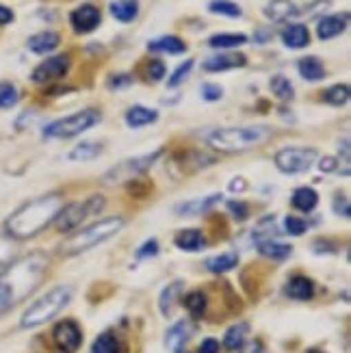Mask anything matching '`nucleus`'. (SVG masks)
<instances>
[{"label":"nucleus","instance_id":"1","mask_svg":"<svg viewBox=\"0 0 351 353\" xmlns=\"http://www.w3.org/2000/svg\"><path fill=\"white\" fill-rule=\"evenodd\" d=\"M50 260L41 252H33L11 263L0 275V316L24 301L41 284Z\"/></svg>","mask_w":351,"mask_h":353},{"label":"nucleus","instance_id":"24","mask_svg":"<svg viewBox=\"0 0 351 353\" xmlns=\"http://www.w3.org/2000/svg\"><path fill=\"white\" fill-rule=\"evenodd\" d=\"M159 119V113L154 109H148V106H132L126 113V124L130 128H143L148 124H154Z\"/></svg>","mask_w":351,"mask_h":353},{"label":"nucleus","instance_id":"25","mask_svg":"<svg viewBox=\"0 0 351 353\" xmlns=\"http://www.w3.org/2000/svg\"><path fill=\"white\" fill-rule=\"evenodd\" d=\"M111 15L117 22L128 24L139 15V3L137 0H115V3H111Z\"/></svg>","mask_w":351,"mask_h":353},{"label":"nucleus","instance_id":"42","mask_svg":"<svg viewBox=\"0 0 351 353\" xmlns=\"http://www.w3.org/2000/svg\"><path fill=\"white\" fill-rule=\"evenodd\" d=\"M15 254V243L9 236H0V267H5L11 263V258Z\"/></svg>","mask_w":351,"mask_h":353},{"label":"nucleus","instance_id":"2","mask_svg":"<svg viewBox=\"0 0 351 353\" xmlns=\"http://www.w3.org/2000/svg\"><path fill=\"white\" fill-rule=\"evenodd\" d=\"M63 206L66 202L61 193H48L37 199H30V202L22 204L18 210L9 214V219L5 221V232L13 241L33 239L57 219L59 210Z\"/></svg>","mask_w":351,"mask_h":353},{"label":"nucleus","instance_id":"45","mask_svg":"<svg viewBox=\"0 0 351 353\" xmlns=\"http://www.w3.org/2000/svg\"><path fill=\"white\" fill-rule=\"evenodd\" d=\"M159 254V243L152 239V241H146L139 250H137V258L143 260V258H154Z\"/></svg>","mask_w":351,"mask_h":353},{"label":"nucleus","instance_id":"37","mask_svg":"<svg viewBox=\"0 0 351 353\" xmlns=\"http://www.w3.org/2000/svg\"><path fill=\"white\" fill-rule=\"evenodd\" d=\"M20 100V91L13 83H0V109H11Z\"/></svg>","mask_w":351,"mask_h":353},{"label":"nucleus","instance_id":"32","mask_svg":"<svg viewBox=\"0 0 351 353\" xmlns=\"http://www.w3.org/2000/svg\"><path fill=\"white\" fill-rule=\"evenodd\" d=\"M91 353H121V343L113 332H104L96 339Z\"/></svg>","mask_w":351,"mask_h":353},{"label":"nucleus","instance_id":"53","mask_svg":"<svg viewBox=\"0 0 351 353\" xmlns=\"http://www.w3.org/2000/svg\"><path fill=\"white\" fill-rule=\"evenodd\" d=\"M308 353H321V351H317V349H312V351H308Z\"/></svg>","mask_w":351,"mask_h":353},{"label":"nucleus","instance_id":"16","mask_svg":"<svg viewBox=\"0 0 351 353\" xmlns=\"http://www.w3.org/2000/svg\"><path fill=\"white\" fill-rule=\"evenodd\" d=\"M59 43H61V35L54 33V30H41V33L28 37L26 41L28 50L35 54H48L59 48Z\"/></svg>","mask_w":351,"mask_h":353},{"label":"nucleus","instance_id":"47","mask_svg":"<svg viewBox=\"0 0 351 353\" xmlns=\"http://www.w3.org/2000/svg\"><path fill=\"white\" fill-rule=\"evenodd\" d=\"M337 167H339V161H337V159H330V157L321 159V163H319V170L325 172V174L337 172Z\"/></svg>","mask_w":351,"mask_h":353},{"label":"nucleus","instance_id":"13","mask_svg":"<svg viewBox=\"0 0 351 353\" xmlns=\"http://www.w3.org/2000/svg\"><path fill=\"white\" fill-rule=\"evenodd\" d=\"M349 26V13L343 11V13H334V15H325V18L319 20V26H317V35L319 39H334L339 37L341 33H345V28Z\"/></svg>","mask_w":351,"mask_h":353},{"label":"nucleus","instance_id":"30","mask_svg":"<svg viewBox=\"0 0 351 353\" xmlns=\"http://www.w3.org/2000/svg\"><path fill=\"white\" fill-rule=\"evenodd\" d=\"M182 282H174V284H170L167 286L163 293H161V299H159V305H161V312L165 314V316H170L172 314V310H174V305H176V299L180 297V293H182Z\"/></svg>","mask_w":351,"mask_h":353},{"label":"nucleus","instance_id":"21","mask_svg":"<svg viewBox=\"0 0 351 353\" xmlns=\"http://www.w3.org/2000/svg\"><path fill=\"white\" fill-rule=\"evenodd\" d=\"M191 334H193L191 325L187 321H180V323H176L174 327H170V332H167V336H165L167 347H170L174 353H180V349L191 339Z\"/></svg>","mask_w":351,"mask_h":353},{"label":"nucleus","instance_id":"26","mask_svg":"<svg viewBox=\"0 0 351 353\" xmlns=\"http://www.w3.org/2000/svg\"><path fill=\"white\" fill-rule=\"evenodd\" d=\"M291 202L301 212H312L317 208V204H319V193L314 189H310V187H301V189H297L293 193Z\"/></svg>","mask_w":351,"mask_h":353},{"label":"nucleus","instance_id":"23","mask_svg":"<svg viewBox=\"0 0 351 353\" xmlns=\"http://www.w3.org/2000/svg\"><path fill=\"white\" fill-rule=\"evenodd\" d=\"M256 248L258 252H261L265 258H271V260H286L288 256L293 254V248L291 245H286V243H278V241H258L256 243Z\"/></svg>","mask_w":351,"mask_h":353},{"label":"nucleus","instance_id":"9","mask_svg":"<svg viewBox=\"0 0 351 353\" xmlns=\"http://www.w3.org/2000/svg\"><path fill=\"white\" fill-rule=\"evenodd\" d=\"M161 154H163V150H154L152 154H143V157H137V159L119 163L117 167H113V170L104 176V180L106 182H121V180H130L134 176H141L143 172H148L150 167L159 161Z\"/></svg>","mask_w":351,"mask_h":353},{"label":"nucleus","instance_id":"33","mask_svg":"<svg viewBox=\"0 0 351 353\" xmlns=\"http://www.w3.org/2000/svg\"><path fill=\"white\" fill-rule=\"evenodd\" d=\"M271 91H273V96L280 98V100H293L295 98V87L293 83L286 79V76L278 74V76H273L271 83H269Z\"/></svg>","mask_w":351,"mask_h":353},{"label":"nucleus","instance_id":"14","mask_svg":"<svg viewBox=\"0 0 351 353\" xmlns=\"http://www.w3.org/2000/svg\"><path fill=\"white\" fill-rule=\"evenodd\" d=\"M248 65V57L241 52H225V54H215L204 61V70L206 72H225V70H237V68H245Z\"/></svg>","mask_w":351,"mask_h":353},{"label":"nucleus","instance_id":"39","mask_svg":"<svg viewBox=\"0 0 351 353\" xmlns=\"http://www.w3.org/2000/svg\"><path fill=\"white\" fill-rule=\"evenodd\" d=\"M163 76H165V63H163V61H159V59L148 61L146 68H143V81L159 83V81H163Z\"/></svg>","mask_w":351,"mask_h":353},{"label":"nucleus","instance_id":"7","mask_svg":"<svg viewBox=\"0 0 351 353\" xmlns=\"http://www.w3.org/2000/svg\"><path fill=\"white\" fill-rule=\"evenodd\" d=\"M102 208H104L102 195H94V197L85 199V202H70L59 210L54 223L59 228V232H70V230L81 225L85 219H89L91 214H98Z\"/></svg>","mask_w":351,"mask_h":353},{"label":"nucleus","instance_id":"46","mask_svg":"<svg viewBox=\"0 0 351 353\" xmlns=\"http://www.w3.org/2000/svg\"><path fill=\"white\" fill-rule=\"evenodd\" d=\"M130 83H132V76H128V74H117L115 79L109 81V87L111 89H119V87H128Z\"/></svg>","mask_w":351,"mask_h":353},{"label":"nucleus","instance_id":"49","mask_svg":"<svg viewBox=\"0 0 351 353\" xmlns=\"http://www.w3.org/2000/svg\"><path fill=\"white\" fill-rule=\"evenodd\" d=\"M13 11L9 9V7H5V5H0V26H5V24H11L13 22Z\"/></svg>","mask_w":351,"mask_h":353},{"label":"nucleus","instance_id":"15","mask_svg":"<svg viewBox=\"0 0 351 353\" xmlns=\"http://www.w3.org/2000/svg\"><path fill=\"white\" fill-rule=\"evenodd\" d=\"M263 11L273 22H286L301 15V9L295 3H291V0H269Z\"/></svg>","mask_w":351,"mask_h":353},{"label":"nucleus","instance_id":"4","mask_svg":"<svg viewBox=\"0 0 351 353\" xmlns=\"http://www.w3.org/2000/svg\"><path fill=\"white\" fill-rule=\"evenodd\" d=\"M124 228V219L121 217H106L100 219L96 223H91L89 228L81 230L79 234H74L63 248H61V254L63 256H79L85 254L87 250L96 248V245L109 241L111 236H115L119 230Z\"/></svg>","mask_w":351,"mask_h":353},{"label":"nucleus","instance_id":"28","mask_svg":"<svg viewBox=\"0 0 351 353\" xmlns=\"http://www.w3.org/2000/svg\"><path fill=\"white\" fill-rule=\"evenodd\" d=\"M243 43H248V35H243V33H219L208 39L210 48H219V50L237 48V46H243Z\"/></svg>","mask_w":351,"mask_h":353},{"label":"nucleus","instance_id":"31","mask_svg":"<svg viewBox=\"0 0 351 353\" xmlns=\"http://www.w3.org/2000/svg\"><path fill=\"white\" fill-rule=\"evenodd\" d=\"M239 265V256L232 254V252H228V254H219L215 258H208L206 260V267L208 271L212 273H225V271H230Z\"/></svg>","mask_w":351,"mask_h":353},{"label":"nucleus","instance_id":"44","mask_svg":"<svg viewBox=\"0 0 351 353\" xmlns=\"http://www.w3.org/2000/svg\"><path fill=\"white\" fill-rule=\"evenodd\" d=\"M228 210H230L237 221H245L248 219V214H250V208L245 202H239V199H232V202H228Z\"/></svg>","mask_w":351,"mask_h":353},{"label":"nucleus","instance_id":"18","mask_svg":"<svg viewBox=\"0 0 351 353\" xmlns=\"http://www.w3.org/2000/svg\"><path fill=\"white\" fill-rule=\"evenodd\" d=\"M174 243H176V248L182 250V252H200V250L206 248V239L202 234V230H195V228L178 232Z\"/></svg>","mask_w":351,"mask_h":353},{"label":"nucleus","instance_id":"20","mask_svg":"<svg viewBox=\"0 0 351 353\" xmlns=\"http://www.w3.org/2000/svg\"><path fill=\"white\" fill-rule=\"evenodd\" d=\"M150 52H167V54H182L187 52V43L176 35H165L159 39H152L148 43Z\"/></svg>","mask_w":351,"mask_h":353},{"label":"nucleus","instance_id":"11","mask_svg":"<svg viewBox=\"0 0 351 353\" xmlns=\"http://www.w3.org/2000/svg\"><path fill=\"white\" fill-rule=\"evenodd\" d=\"M52 341L61 353H76L83 343V332L76 321H61L52 330Z\"/></svg>","mask_w":351,"mask_h":353},{"label":"nucleus","instance_id":"8","mask_svg":"<svg viewBox=\"0 0 351 353\" xmlns=\"http://www.w3.org/2000/svg\"><path fill=\"white\" fill-rule=\"evenodd\" d=\"M319 159L314 148H282L276 154V167L282 174H303Z\"/></svg>","mask_w":351,"mask_h":353},{"label":"nucleus","instance_id":"36","mask_svg":"<svg viewBox=\"0 0 351 353\" xmlns=\"http://www.w3.org/2000/svg\"><path fill=\"white\" fill-rule=\"evenodd\" d=\"M323 100L332 106H343L349 102V85H332L330 89H325Z\"/></svg>","mask_w":351,"mask_h":353},{"label":"nucleus","instance_id":"50","mask_svg":"<svg viewBox=\"0 0 351 353\" xmlns=\"http://www.w3.org/2000/svg\"><path fill=\"white\" fill-rule=\"evenodd\" d=\"M334 210L337 214H343V219H349V202L343 197V199H337V204H334Z\"/></svg>","mask_w":351,"mask_h":353},{"label":"nucleus","instance_id":"3","mask_svg":"<svg viewBox=\"0 0 351 353\" xmlns=\"http://www.w3.org/2000/svg\"><path fill=\"white\" fill-rule=\"evenodd\" d=\"M273 137L269 126H234V128H217L206 134L210 148L221 152H243L267 143Z\"/></svg>","mask_w":351,"mask_h":353},{"label":"nucleus","instance_id":"17","mask_svg":"<svg viewBox=\"0 0 351 353\" xmlns=\"http://www.w3.org/2000/svg\"><path fill=\"white\" fill-rule=\"evenodd\" d=\"M286 295L297 301H308L314 297V284L306 275H293L286 284Z\"/></svg>","mask_w":351,"mask_h":353},{"label":"nucleus","instance_id":"19","mask_svg":"<svg viewBox=\"0 0 351 353\" xmlns=\"http://www.w3.org/2000/svg\"><path fill=\"white\" fill-rule=\"evenodd\" d=\"M282 41H284L286 48L299 50V48H306V46L310 43V33L303 24H288L282 30Z\"/></svg>","mask_w":351,"mask_h":353},{"label":"nucleus","instance_id":"38","mask_svg":"<svg viewBox=\"0 0 351 353\" xmlns=\"http://www.w3.org/2000/svg\"><path fill=\"white\" fill-rule=\"evenodd\" d=\"M185 305H187V310L195 316V319H200L204 312H206V295L200 293V290H195V293H189L185 297Z\"/></svg>","mask_w":351,"mask_h":353},{"label":"nucleus","instance_id":"27","mask_svg":"<svg viewBox=\"0 0 351 353\" xmlns=\"http://www.w3.org/2000/svg\"><path fill=\"white\" fill-rule=\"evenodd\" d=\"M248 334H250V325H248V323H237V325H232L230 330L225 332V336H223V345H225V349H230V351L243 349V345H245V339H248Z\"/></svg>","mask_w":351,"mask_h":353},{"label":"nucleus","instance_id":"35","mask_svg":"<svg viewBox=\"0 0 351 353\" xmlns=\"http://www.w3.org/2000/svg\"><path fill=\"white\" fill-rule=\"evenodd\" d=\"M208 11L210 13H217V15H225V18H241L243 11L237 3L232 0H212L208 5Z\"/></svg>","mask_w":351,"mask_h":353},{"label":"nucleus","instance_id":"22","mask_svg":"<svg viewBox=\"0 0 351 353\" xmlns=\"http://www.w3.org/2000/svg\"><path fill=\"white\" fill-rule=\"evenodd\" d=\"M297 70H299V74L303 76V79L310 81V83H317V81L325 79V65L317 57H303V59H299Z\"/></svg>","mask_w":351,"mask_h":353},{"label":"nucleus","instance_id":"29","mask_svg":"<svg viewBox=\"0 0 351 353\" xmlns=\"http://www.w3.org/2000/svg\"><path fill=\"white\" fill-rule=\"evenodd\" d=\"M219 199H221L219 193L208 195V197H204V199H195V202H187V204L178 206L176 212H180V214H202V212H206L208 208L215 206V204L219 202Z\"/></svg>","mask_w":351,"mask_h":353},{"label":"nucleus","instance_id":"40","mask_svg":"<svg viewBox=\"0 0 351 353\" xmlns=\"http://www.w3.org/2000/svg\"><path fill=\"white\" fill-rule=\"evenodd\" d=\"M193 63H195L193 59H187L185 63L178 65V70L172 74V79H170V83H167V85H170V87L174 89V87H178V85L185 83V81H187V76H189V74H191V70H193Z\"/></svg>","mask_w":351,"mask_h":353},{"label":"nucleus","instance_id":"52","mask_svg":"<svg viewBox=\"0 0 351 353\" xmlns=\"http://www.w3.org/2000/svg\"><path fill=\"white\" fill-rule=\"evenodd\" d=\"M230 189H232V191H237V189H239V191H243V189H245V182H243L241 178H239V180H232Z\"/></svg>","mask_w":351,"mask_h":353},{"label":"nucleus","instance_id":"12","mask_svg":"<svg viewBox=\"0 0 351 353\" xmlns=\"http://www.w3.org/2000/svg\"><path fill=\"white\" fill-rule=\"evenodd\" d=\"M100 20H102L100 9L96 5H91V3L81 5L79 9H74L70 13V24H72V28L76 30V33H81V35L96 30L100 26Z\"/></svg>","mask_w":351,"mask_h":353},{"label":"nucleus","instance_id":"51","mask_svg":"<svg viewBox=\"0 0 351 353\" xmlns=\"http://www.w3.org/2000/svg\"><path fill=\"white\" fill-rule=\"evenodd\" d=\"M245 353H263V345L258 343V341H254V343L245 349Z\"/></svg>","mask_w":351,"mask_h":353},{"label":"nucleus","instance_id":"6","mask_svg":"<svg viewBox=\"0 0 351 353\" xmlns=\"http://www.w3.org/2000/svg\"><path fill=\"white\" fill-rule=\"evenodd\" d=\"M100 119H102L100 111L85 109L79 113H72L68 117H61L57 121H50V124L43 128V137H48V139H72V137L100 124Z\"/></svg>","mask_w":351,"mask_h":353},{"label":"nucleus","instance_id":"41","mask_svg":"<svg viewBox=\"0 0 351 353\" xmlns=\"http://www.w3.org/2000/svg\"><path fill=\"white\" fill-rule=\"evenodd\" d=\"M284 228H286V232L291 236H299V234H303L308 230V223L303 219H299V217L288 214V217H284Z\"/></svg>","mask_w":351,"mask_h":353},{"label":"nucleus","instance_id":"5","mask_svg":"<svg viewBox=\"0 0 351 353\" xmlns=\"http://www.w3.org/2000/svg\"><path fill=\"white\" fill-rule=\"evenodd\" d=\"M72 299V288L70 286H57L52 290H48L43 297H39L30 308L22 314L20 319V325L24 330H30V327H39L43 323H48L52 321L61 310L66 308Z\"/></svg>","mask_w":351,"mask_h":353},{"label":"nucleus","instance_id":"34","mask_svg":"<svg viewBox=\"0 0 351 353\" xmlns=\"http://www.w3.org/2000/svg\"><path fill=\"white\" fill-rule=\"evenodd\" d=\"M100 152H102V145L100 143L85 141V143L76 145L70 152V161H94L96 157H100Z\"/></svg>","mask_w":351,"mask_h":353},{"label":"nucleus","instance_id":"48","mask_svg":"<svg viewBox=\"0 0 351 353\" xmlns=\"http://www.w3.org/2000/svg\"><path fill=\"white\" fill-rule=\"evenodd\" d=\"M197 353H219V343L215 339H206Z\"/></svg>","mask_w":351,"mask_h":353},{"label":"nucleus","instance_id":"10","mask_svg":"<svg viewBox=\"0 0 351 353\" xmlns=\"http://www.w3.org/2000/svg\"><path fill=\"white\" fill-rule=\"evenodd\" d=\"M70 68H72V57L70 54H57V57L46 59L43 63H39L33 70V74H30V81L37 83V85H48V83L66 79Z\"/></svg>","mask_w":351,"mask_h":353},{"label":"nucleus","instance_id":"43","mask_svg":"<svg viewBox=\"0 0 351 353\" xmlns=\"http://www.w3.org/2000/svg\"><path fill=\"white\" fill-rule=\"evenodd\" d=\"M221 96H223V89L219 85H212V83L202 85V98L206 102H217V100H221Z\"/></svg>","mask_w":351,"mask_h":353}]
</instances>
